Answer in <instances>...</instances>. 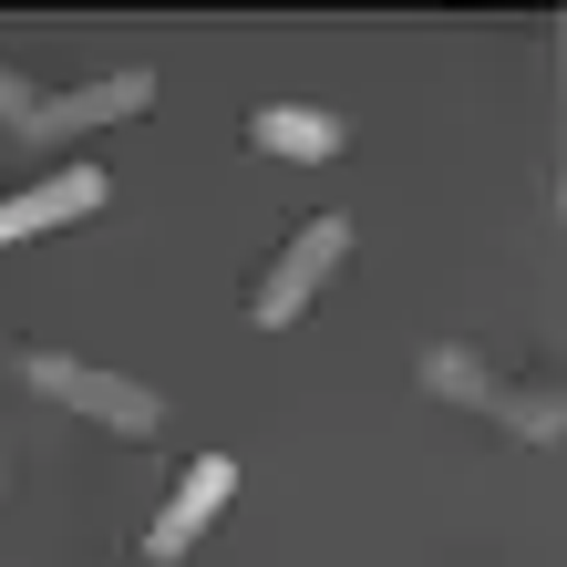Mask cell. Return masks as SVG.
Returning <instances> with one entry per match:
<instances>
[{
  "instance_id": "cell-3",
  "label": "cell",
  "mask_w": 567,
  "mask_h": 567,
  "mask_svg": "<svg viewBox=\"0 0 567 567\" xmlns=\"http://www.w3.org/2000/svg\"><path fill=\"white\" fill-rule=\"evenodd\" d=\"M341 258H351V217H310V227L269 258V279L248 289V320H258V330H289L330 279H341Z\"/></svg>"
},
{
  "instance_id": "cell-5",
  "label": "cell",
  "mask_w": 567,
  "mask_h": 567,
  "mask_svg": "<svg viewBox=\"0 0 567 567\" xmlns=\"http://www.w3.org/2000/svg\"><path fill=\"white\" fill-rule=\"evenodd\" d=\"M227 495H238V464H227V454H196L186 475H176V495L155 506V526H145V567H176L196 537H207V516L227 506Z\"/></svg>"
},
{
  "instance_id": "cell-2",
  "label": "cell",
  "mask_w": 567,
  "mask_h": 567,
  "mask_svg": "<svg viewBox=\"0 0 567 567\" xmlns=\"http://www.w3.org/2000/svg\"><path fill=\"white\" fill-rule=\"evenodd\" d=\"M21 372H31V392H42V403L83 413V423H104V433H155V423H165L155 382H124V372H104V361H73V351H21Z\"/></svg>"
},
{
  "instance_id": "cell-8",
  "label": "cell",
  "mask_w": 567,
  "mask_h": 567,
  "mask_svg": "<svg viewBox=\"0 0 567 567\" xmlns=\"http://www.w3.org/2000/svg\"><path fill=\"white\" fill-rule=\"evenodd\" d=\"M31 104H42V93H31V73H11V62H0V114H11V124H21Z\"/></svg>"
},
{
  "instance_id": "cell-4",
  "label": "cell",
  "mask_w": 567,
  "mask_h": 567,
  "mask_svg": "<svg viewBox=\"0 0 567 567\" xmlns=\"http://www.w3.org/2000/svg\"><path fill=\"white\" fill-rule=\"evenodd\" d=\"M145 104H155V73H145V62H124V73H93L73 93H42V104L21 114V135L31 145H73V135H93V124H135Z\"/></svg>"
},
{
  "instance_id": "cell-1",
  "label": "cell",
  "mask_w": 567,
  "mask_h": 567,
  "mask_svg": "<svg viewBox=\"0 0 567 567\" xmlns=\"http://www.w3.org/2000/svg\"><path fill=\"white\" fill-rule=\"evenodd\" d=\"M423 392L433 403H464V413H485V423H506L516 444H557V392L547 382H495L464 341H444V351H423Z\"/></svg>"
},
{
  "instance_id": "cell-7",
  "label": "cell",
  "mask_w": 567,
  "mask_h": 567,
  "mask_svg": "<svg viewBox=\"0 0 567 567\" xmlns=\"http://www.w3.org/2000/svg\"><path fill=\"white\" fill-rule=\"evenodd\" d=\"M341 135H351V124L320 114V104H258V114H248V145L279 155V165H330V155H341Z\"/></svg>"
},
{
  "instance_id": "cell-6",
  "label": "cell",
  "mask_w": 567,
  "mask_h": 567,
  "mask_svg": "<svg viewBox=\"0 0 567 567\" xmlns=\"http://www.w3.org/2000/svg\"><path fill=\"white\" fill-rule=\"evenodd\" d=\"M104 196H114V186L93 176V165H62V176L21 186V196H0V248H21V238H42V227H73V217H93Z\"/></svg>"
}]
</instances>
